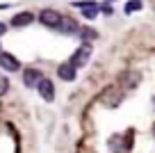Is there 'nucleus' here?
I'll return each instance as SVG.
<instances>
[{
	"mask_svg": "<svg viewBox=\"0 0 155 153\" xmlns=\"http://www.w3.org/2000/svg\"><path fill=\"white\" fill-rule=\"evenodd\" d=\"M32 21H34L32 12H21V14H16L14 19H12V25H14V28H25V25H30Z\"/></svg>",
	"mask_w": 155,
	"mask_h": 153,
	"instance_id": "obj_9",
	"label": "nucleus"
},
{
	"mask_svg": "<svg viewBox=\"0 0 155 153\" xmlns=\"http://www.w3.org/2000/svg\"><path fill=\"white\" fill-rule=\"evenodd\" d=\"M57 30H59V32H64V34H73V32H78V30H80V25H78L73 19H68V16H62Z\"/></svg>",
	"mask_w": 155,
	"mask_h": 153,
	"instance_id": "obj_8",
	"label": "nucleus"
},
{
	"mask_svg": "<svg viewBox=\"0 0 155 153\" xmlns=\"http://www.w3.org/2000/svg\"><path fill=\"white\" fill-rule=\"evenodd\" d=\"M62 16H64V14H59L57 9H44L41 14H39V21H41L46 28H55V30H57V25H59V21H62Z\"/></svg>",
	"mask_w": 155,
	"mask_h": 153,
	"instance_id": "obj_2",
	"label": "nucleus"
},
{
	"mask_svg": "<svg viewBox=\"0 0 155 153\" xmlns=\"http://www.w3.org/2000/svg\"><path fill=\"white\" fill-rule=\"evenodd\" d=\"M103 12H105V14H112V5H110V2H105V5H103Z\"/></svg>",
	"mask_w": 155,
	"mask_h": 153,
	"instance_id": "obj_14",
	"label": "nucleus"
},
{
	"mask_svg": "<svg viewBox=\"0 0 155 153\" xmlns=\"http://www.w3.org/2000/svg\"><path fill=\"white\" fill-rule=\"evenodd\" d=\"M78 32H80V37H82V39H87V41H91V39L98 37L96 30H91V28H82V30H78Z\"/></svg>",
	"mask_w": 155,
	"mask_h": 153,
	"instance_id": "obj_12",
	"label": "nucleus"
},
{
	"mask_svg": "<svg viewBox=\"0 0 155 153\" xmlns=\"http://www.w3.org/2000/svg\"><path fill=\"white\" fill-rule=\"evenodd\" d=\"M0 69H2V71H18L21 62L12 53H0Z\"/></svg>",
	"mask_w": 155,
	"mask_h": 153,
	"instance_id": "obj_4",
	"label": "nucleus"
},
{
	"mask_svg": "<svg viewBox=\"0 0 155 153\" xmlns=\"http://www.w3.org/2000/svg\"><path fill=\"white\" fill-rule=\"evenodd\" d=\"M89 57H91V48H89V43H82V46H80L75 53H73L71 64H73L75 69H80V66H84V64L89 62Z\"/></svg>",
	"mask_w": 155,
	"mask_h": 153,
	"instance_id": "obj_1",
	"label": "nucleus"
},
{
	"mask_svg": "<svg viewBox=\"0 0 155 153\" xmlns=\"http://www.w3.org/2000/svg\"><path fill=\"white\" fill-rule=\"evenodd\" d=\"M139 80H141V73L139 71H128L126 76L121 78V82H123L126 89H135V87L139 85Z\"/></svg>",
	"mask_w": 155,
	"mask_h": 153,
	"instance_id": "obj_10",
	"label": "nucleus"
},
{
	"mask_svg": "<svg viewBox=\"0 0 155 153\" xmlns=\"http://www.w3.org/2000/svg\"><path fill=\"white\" fill-rule=\"evenodd\" d=\"M5 32H7V25H5V23H0V37H2Z\"/></svg>",
	"mask_w": 155,
	"mask_h": 153,
	"instance_id": "obj_15",
	"label": "nucleus"
},
{
	"mask_svg": "<svg viewBox=\"0 0 155 153\" xmlns=\"http://www.w3.org/2000/svg\"><path fill=\"white\" fill-rule=\"evenodd\" d=\"M153 135H155V128H153Z\"/></svg>",
	"mask_w": 155,
	"mask_h": 153,
	"instance_id": "obj_16",
	"label": "nucleus"
},
{
	"mask_svg": "<svg viewBox=\"0 0 155 153\" xmlns=\"http://www.w3.org/2000/svg\"><path fill=\"white\" fill-rule=\"evenodd\" d=\"M7 91H9V80H7V76H2V71H0V96H5Z\"/></svg>",
	"mask_w": 155,
	"mask_h": 153,
	"instance_id": "obj_13",
	"label": "nucleus"
},
{
	"mask_svg": "<svg viewBox=\"0 0 155 153\" xmlns=\"http://www.w3.org/2000/svg\"><path fill=\"white\" fill-rule=\"evenodd\" d=\"M141 9V0H128L126 2V14H132V12Z\"/></svg>",
	"mask_w": 155,
	"mask_h": 153,
	"instance_id": "obj_11",
	"label": "nucleus"
},
{
	"mask_svg": "<svg viewBox=\"0 0 155 153\" xmlns=\"http://www.w3.org/2000/svg\"><path fill=\"white\" fill-rule=\"evenodd\" d=\"M121 98H123V94H121V91H116V89H112V87L101 96V100L105 103V105H110V107H116L119 103H121Z\"/></svg>",
	"mask_w": 155,
	"mask_h": 153,
	"instance_id": "obj_5",
	"label": "nucleus"
},
{
	"mask_svg": "<svg viewBox=\"0 0 155 153\" xmlns=\"http://www.w3.org/2000/svg\"><path fill=\"white\" fill-rule=\"evenodd\" d=\"M37 89H39V94H41L44 100H53L55 98V85H53V80H48V78H41L39 85H37Z\"/></svg>",
	"mask_w": 155,
	"mask_h": 153,
	"instance_id": "obj_3",
	"label": "nucleus"
},
{
	"mask_svg": "<svg viewBox=\"0 0 155 153\" xmlns=\"http://www.w3.org/2000/svg\"><path fill=\"white\" fill-rule=\"evenodd\" d=\"M57 76L62 78V80H66V82H71V80H75V76H78V69L73 66L71 62H66V64H62V66L57 69Z\"/></svg>",
	"mask_w": 155,
	"mask_h": 153,
	"instance_id": "obj_7",
	"label": "nucleus"
},
{
	"mask_svg": "<svg viewBox=\"0 0 155 153\" xmlns=\"http://www.w3.org/2000/svg\"><path fill=\"white\" fill-rule=\"evenodd\" d=\"M41 78H44V76H41V71H39V69H25V71H23V82H25V87H37Z\"/></svg>",
	"mask_w": 155,
	"mask_h": 153,
	"instance_id": "obj_6",
	"label": "nucleus"
}]
</instances>
